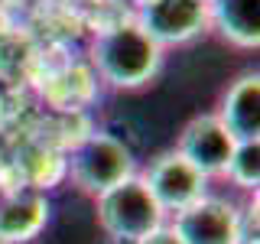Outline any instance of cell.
I'll return each mask as SVG.
<instances>
[{
	"mask_svg": "<svg viewBox=\"0 0 260 244\" xmlns=\"http://www.w3.org/2000/svg\"><path fill=\"white\" fill-rule=\"evenodd\" d=\"M88 65L98 81L117 92H134L159 75L162 49L137 26V20H124L94 33L91 49H88Z\"/></svg>",
	"mask_w": 260,
	"mask_h": 244,
	"instance_id": "obj_1",
	"label": "cell"
},
{
	"mask_svg": "<svg viewBox=\"0 0 260 244\" xmlns=\"http://www.w3.org/2000/svg\"><path fill=\"white\" fill-rule=\"evenodd\" d=\"M137 157L134 150L120 140V137L108 134V130H91L72 146V153L65 157V176L88 195H104L114 186L134 179Z\"/></svg>",
	"mask_w": 260,
	"mask_h": 244,
	"instance_id": "obj_2",
	"label": "cell"
},
{
	"mask_svg": "<svg viewBox=\"0 0 260 244\" xmlns=\"http://www.w3.org/2000/svg\"><path fill=\"white\" fill-rule=\"evenodd\" d=\"M169 228L182 244H244L247 238H257V225L247 208L211 192L192 202L189 208L176 211Z\"/></svg>",
	"mask_w": 260,
	"mask_h": 244,
	"instance_id": "obj_3",
	"label": "cell"
},
{
	"mask_svg": "<svg viewBox=\"0 0 260 244\" xmlns=\"http://www.w3.org/2000/svg\"><path fill=\"white\" fill-rule=\"evenodd\" d=\"M94 202H98V225L108 238L137 244L140 238L166 225V211L156 205V199L150 195L140 176L114 186L104 195H98Z\"/></svg>",
	"mask_w": 260,
	"mask_h": 244,
	"instance_id": "obj_4",
	"label": "cell"
},
{
	"mask_svg": "<svg viewBox=\"0 0 260 244\" xmlns=\"http://www.w3.org/2000/svg\"><path fill=\"white\" fill-rule=\"evenodd\" d=\"M137 176L143 179V186L150 189V195L166 215H176V211L189 208L192 202H199L202 195H208V182H211L176 150L156 153Z\"/></svg>",
	"mask_w": 260,
	"mask_h": 244,
	"instance_id": "obj_5",
	"label": "cell"
},
{
	"mask_svg": "<svg viewBox=\"0 0 260 244\" xmlns=\"http://www.w3.org/2000/svg\"><path fill=\"white\" fill-rule=\"evenodd\" d=\"M137 26L166 52L169 46H185L205 36L208 4L205 0H153L137 10Z\"/></svg>",
	"mask_w": 260,
	"mask_h": 244,
	"instance_id": "obj_6",
	"label": "cell"
},
{
	"mask_svg": "<svg viewBox=\"0 0 260 244\" xmlns=\"http://www.w3.org/2000/svg\"><path fill=\"white\" fill-rule=\"evenodd\" d=\"M234 146H238V140L224 130L218 114L208 111V114H195L192 120H185V127L179 130V140L173 150L189 160L202 176L215 179V176H224Z\"/></svg>",
	"mask_w": 260,
	"mask_h": 244,
	"instance_id": "obj_7",
	"label": "cell"
},
{
	"mask_svg": "<svg viewBox=\"0 0 260 244\" xmlns=\"http://www.w3.org/2000/svg\"><path fill=\"white\" fill-rule=\"evenodd\" d=\"M49 225L46 192L26 182H0V238L7 244H26Z\"/></svg>",
	"mask_w": 260,
	"mask_h": 244,
	"instance_id": "obj_8",
	"label": "cell"
},
{
	"mask_svg": "<svg viewBox=\"0 0 260 244\" xmlns=\"http://www.w3.org/2000/svg\"><path fill=\"white\" fill-rule=\"evenodd\" d=\"M218 120L234 140H260V75L244 72L231 81V88L221 95Z\"/></svg>",
	"mask_w": 260,
	"mask_h": 244,
	"instance_id": "obj_9",
	"label": "cell"
},
{
	"mask_svg": "<svg viewBox=\"0 0 260 244\" xmlns=\"http://www.w3.org/2000/svg\"><path fill=\"white\" fill-rule=\"evenodd\" d=\"M208 29L238 49H257L260 0H208Z\"/></svg>",
	"mask_w": 260,
	"mask_h": 244,
	"instance_id": "obj_10",
	"label": "cell"
},
{
	"mask_svg": "<svg viewBox=\"0 0 260 244\" xmlns=\"http://www.w3.org/2000/svg\"><path fill=\"white\" fill-rule=\"evenodd\" d=\"M98 92V75L91 72V65H69L59 75L49 78L46 98L55 104L59 111H81Z\"/></svg>",
	"mask_w": 260,
	"mask_h": 244,
	"instance_id": "obj_11",
	"label": "cell"
},
{
	"mask_svg": "<svg viewBox=\"0 0 260 244\" xmlns=\"http://www.w3.org/2000/svg\"><path fill=\"white\" fill-rule=\"evenodd\" d=\"M224 179H231L238 189L257 192L260 186V140H241L228 160Z\"/></svg>",
	"mask_w": 260,
	"mask_h": 244,
	"instance_id": "obj_12",
	"label": "cell"
},
{
	"mask_svg": "<svg viewBox=\"0 0 260 244\" xmlns=\"http://www.w3.org/2000/svg\"><path fill=\"white\" fill-rule=\"evenodd\" d=\"M137 244H182V241H179V234H176L169 225H162V228H156L153 234H146V238H140Z\"/></svg>",
	"mask_w": 260,
	"mask_h": 244,
	"instance_id": "obj_13",
	"label": "cell"
},
{
	"mask_svg": "<svg viewBox=\"0 0 260 244\" xmlns=\"http://www.w3.org/2000/svg\"><path fill=\"white\" fill-rule=\"evenodd\" d=\"M130 4H134L137 10H140V7H146V4H153V0H130Z\"/></svg>",
	"mask_w": 260,
	"mask_h": 244,
	"instance_id": "obj_14",
	"label": "cell"
},
{
	"mask_svg": "<svg viewBox=\"0 0 260 244\" xmlns=\"http://www.w3.org/2000/svg\"><path fill=\"white\" fill-rule=\"evenodd\" d=\"M108 244H120V241H117V238H108Z\"/></svg>",
	"mask_w": 260,
	"mask_h": 244,
	"instance_id": "obj_15",
	"label": "cell"
},
{
	"mask_svg": "<svg viewBox=\"0 0 260 244\" xmlns=\"http://www.w3.org/2000/svg\"><path fill=\"white\" fill-rule=\"evenodd\" d=\"M0 244H7V241H4V238H0Z\"/></svg>",
	"mask_w": 260,
	"mask_h": 244,
	"instance_id": "obj_16",
	"label": "cell"
},
{
	"mask_svg": "<svg viewBox=\"0 0 260 244\" xmlns=\"http://www.w3.org/2000/svg\"><path fill=\"white\" fill-rule=\"evenodd\" d=\"M205 4H208V0H205Z\"/></svg>",
	"mask_w": 260,
	"mask_h": 244,
	"instance_id": "obj_17",
	"label": "cell"
}]
</instances>
